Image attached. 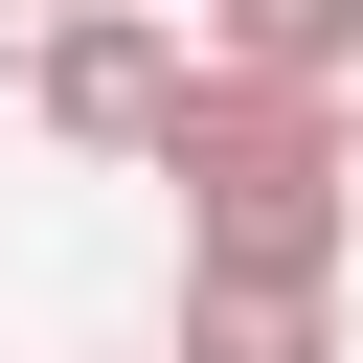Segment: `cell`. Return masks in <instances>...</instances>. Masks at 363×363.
Segmentation results:
<instances>
[{"label": "cell", "instance_id": "obj_1", "mask_svg": "<svg viewBox=\"0 0 363 363\" xmlns=\"http://www.w3.org/2000/svg\"><path fill=\"white\" fill-rule=\"evenodd\" d=\"M136 182H182L204 272H340L363 250V136H340V91H272V68H182Z\"/></svg>", "mask_w": 363, "mask_h": 363}, {"label": "cell", "instance_id": "obj_2", "mask_svg": "<svg viewBox=\"0 0 363 363\" xmlns=\"http://www.w3.org/2000/svg\"><path fill=\"white\" fill-rule=\"evenodd\" d=\"M182 0H68V23H23V113L68 136V159H159V113H182Z\"/></svg>", "mask_w": 363, "mask_h": 363}, {"label": "cell", "instance_id": "obj_3", "mask_svg": "<svg viewBox=\"0 0 363 363\" xmlns=\"http://www.w3.org/2000/svg\"><path fill=\"white\" fill-rule=\"evenodd\" d=\"M159 363H340V272H204L182 250V340Z\"/></svg>", "mask_w": 363, "mask_h": 363}, {"label": "cell", "instance_id": "obj_4", "mask_svg": "<svg viewBox=\"0 0 363 363\" xmlns=\"http://www.w3.org/2000/svg\"><path fill=\"white\" fill-rule=\"evenodd\" d=\"M204 68H272V91H363V0H182Z\"/></svg>", "mask_w": 363, "mask_h": 363}, {"label": "cell", "instance_id": "obj_5", "mask_svg": "<svg viewBox=\"0 0 363 363\" xmlns=\"http://www.w3.org/2000/svg\"><path fill=\"white\" fill-rule=\"evenodd\" d=\"M23 23H68V0H23Z\"/></svg>", "mask_w": 363, "mask_h": 363}, {"label": "cell", "instance_id": "obj_6", "mask_svg": "<svg viewBox=\"0 0 363 363\" xmlns=\"http://www.w3.org/2000/svg\"><path fill=\"white\" fill-rule=\"evenodd\" d=\"M340 136H363V91H340Z\"/></svg>", "mask_w": 363, "mask_h": 363}]
</instances>
